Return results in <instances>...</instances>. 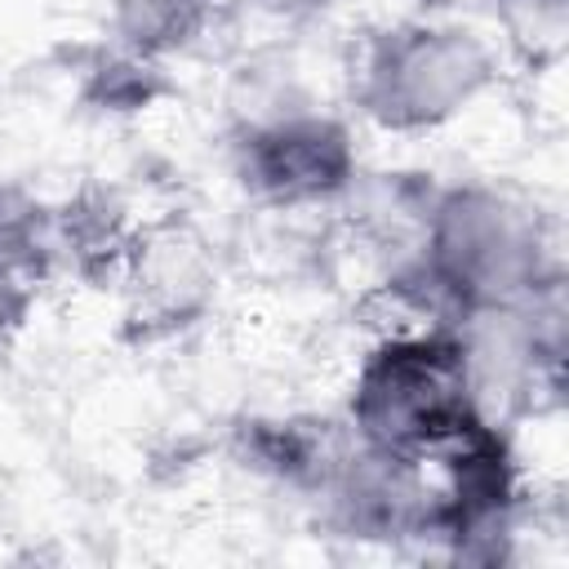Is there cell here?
Returning <instances> with one entry per match:
<instances>
[{
  "mask_svg": "<svg viewBox=\"0 0 569 569\" xmlns=\"http://www.w3.org/2000/svg\"><path fill=\"white\" fill-rule=\"evenodd\" d=\"M258 182H267L276 196H316L342 182L347 151L342 133L329 124H289L258 138Z\"/></svg>",
  "mask_w": 569,
  "mask_h": 569,
  "instance_id": "obj_3",
  "label": "cell"
},
{
  "mask_svg": "<svg viewBox=\"0 0 569 569\" xmlns=\"http://www.w3.org/2000/svg\"><path fill=\"white\" fill-rule=\"evenodd\" d=\"M471 49L462 40H445L440 31H413L405 36L396 49H387V58L373 62V111L382 120H427L422 111V80L431 93L436 116L449 111V98H467V89L476 84V62L467 58Z\"/></svg>",
  "mask_w": 569,
  "mask_h": 569,
  "instance_id": "obj_2",
  "label": "cell"
},
{
  "mask_svg": "<svg viewBox=\"0 0 569 569\" xmlns=\"http://www.w3.org/2000/svg\"><path fill=\"white\" fill-rule=\"evenodd\" d=\"M356 413L373 445L396 458L440 449L476 431L467 360H458L449 342H396L365 369Z\"/></svg>",
  "mask_w": 569,
  "mask_h": 569,
  "instance_id": "obj_1",
  "label": "cell"
}]
</instances>
